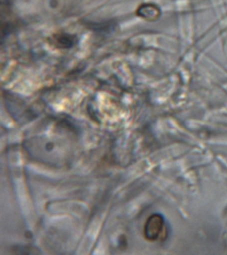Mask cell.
<instances>
[{"label": "cell", "mask_w": 227, "mask_h": 255, "mask_svg": "<svg viewBox=\"0 0 227 255\" xmlns=\"http://www.w3.org/2000/svg\"><path fill=\"white\" fill-rule=\"evenodd\" d=\"M165 221L161 215H151L147 219L144 225V236L148 241H155L162 237L164 231Z\"/></svg>", "instance_id": "6da1fadb"}, {"label": "cell", "mask_w": 227, "mask_h": 255, "mask_svg": "<svg viewBox=\"0 0 227 255\" xmlns=\"http://www.w3.org/2000/svg\"><path fill=\"white\" fill-rule=\"evenodd\" d=\"M55 43L58 45L59 47L61 48H69L74 45V37L71 35L62 34L59 35L57 37H55Z\"/></svg>", "instance_id": "7a4b0ae2"}]
</instances>
